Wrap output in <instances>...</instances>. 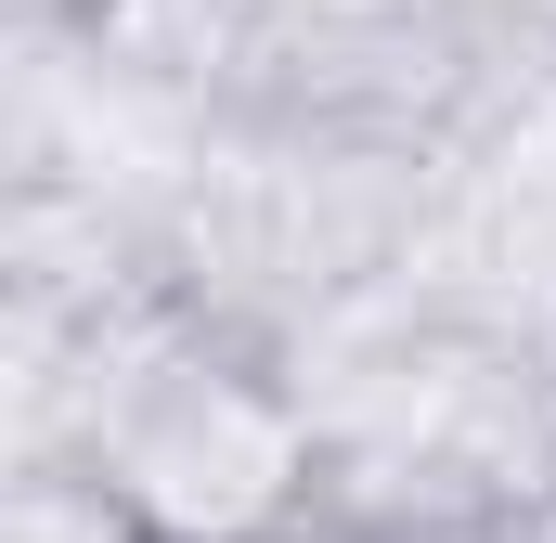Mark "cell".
<instances>
[{
	"label": "cell",
	"instance_id": "1",
	"mask_svg": "<svg viewBox=\"0 0 556 543\" xmlns=\"http://www.w3.org/2000/svg\"><path fill=\"white\" fill-rule=\"evenodd\" d=\"M78 466L155 543H273L311 505V414L260 363H233L207 337H168L104 389Z\"/></svg>",
	"mask_w": 556,
	"mask_h": 543
},
{
	"label": "cell",
	"instance_id": "2",
	"mask_svg": "<svg viewBox=\"0 0 556 543\" xmlns=\"http://www.w3.org/2000/svg\"><path fill=\"white\" fill-rule=\"evenodd\" d=\"M0 543H155V531H142L91 466H26L13 505H0Z\"/></svg>",
	"mask_w": 556,
	"mask_h": 543
}]
</instances>
